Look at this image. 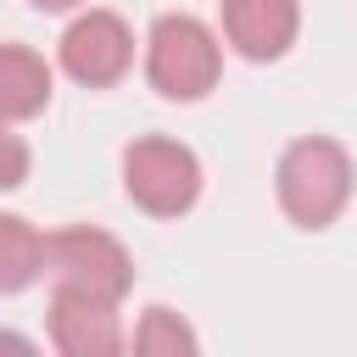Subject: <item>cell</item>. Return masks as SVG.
<instances>
[{"label": "cell", "mask_w": 357, "mask_h": 357, "mask_svg": "<svg viewBox=\"0 0 357 357\" xmlns=\"http://www.w3.org/2000/svg\"><path fill=\"white\" fill-rule=\"evenodd\" d=\"M273 195L296 229H329L351 201V156L329 134H301L279 151Z\"/></svg>", "instance_id": "obj_1"}, {"label": "cell", "mask_w": 357, "mask_h": 357, "mask_svg": "<svg viewBox=\"0 0 357 357\" xmlns=\"http://www.w3.org/2000/svg\"><path fill=\"white\" fill-rule=\"evenodd\" d=\"M223 73V39L190 17V11H162L145 33V78L162 100H201L218 89Z\"/></svg>", "instance_id": "obj_2"}, {"label": "cell", "mask_w": 357, "mask_h": 357, "mask_svg": "<svg viewBox=\"0 0 357 357\" xmlns=\"http://www.w3.org/2000/svg\"><path fill=\"white\" fill-rule=\"evenodd\" d=\"M123 190L151 218H184L201 201V156L184 139L139 134L123 151Z\"/></svg>", "instance_id": "obj_3"}, {"label": "cell", "mask_w": 357, "mask_h": 357, "mask_svg": "<svg viewBox=\"0 0 357 357\" xmlns=\"http://www.w3.org/2000/svg\"><path fill=\"white\" fill-rule=\"evenodd\" d=\"M45 273L56 284H78L89 296L123 301L134 284V257L123 251L117 234H106L95 223H67V229L45 234Z\"/></svg>", "instance_id": "obj_4"}, {"label": "cell", "mask_w": 357, "mask_h": 357, "mask_svg": "<svg viewBox=\"0 0 357 357\" xmlns=\"http://www.w3.org/2000/svg\"><path fill=\"white\" fill-rule=\"evenodd\" d=\"M56 61H61V73H67L73 84L106 89V84H117V78L134 67V28H128L117 11L89 6V11H78V17L61 28Z\"/></svg>", "instance_id": "obj_5"}, {"label": "cell", "mask_w": 357, "mask_h": 357, "mask_svg": "<svg viewBox=\"0 0 357 357\" xmlns=\"http://www.w3.org/2000/svg\"><path fill=\"white\" fill-rule=\"evenodd\" d=\"M50 346L61 357H117L128 346L117 301L89 296L78 284H56L50 290Z\"/></svg>", "instance_id": "obj_6"}, {"label": "cell", "mask_w": 357, "mask_h": 357, "mask_svg": "<svg viewBox=\"0 0 357 357\" xmlns=\"http://www.w3.org/2000/svg\"><path fill=\"white\" fill-rule=\"evenodd\" d=\"M223 39L245 61H279L301 33V0H218Z\"/></svg>", "instance_id": "obj_7"}, {"label": "cell", "mask_w": 357, "mask_h": 357, "mask_svg": "<svg viewBox=\"0 0 357 357\" xmlns=\"http://www.w3.org/2000/svg\"><path fill=\"white\" fill-rule=\"evenodd\" d=\"M56 73L39 50L28 45H0V117L6 123H28L50 106Z\"/></svg>", "instance_id": "obj_8"}, {"label": "cell", "mask_w": 357, "mask_h": 357, "mask_svg": "<svg viewBox=\"0 0 357 357\" xmlns=\"http://www.w3.org/2000/svg\"><path fill=\"white\" fill-rule=\"evenodd\" d=\"M39 273H45V234L28 218L0 212V296L28 290Z\"/></svg>", "instance_id": "obj_9"}, {"label": "cell", "mask_w": 357, "mask_h": 357, "mask_svg": "<svg viewBox=\"0 0 357 357\" xmlns=\"http://www.w3.org/2000/svg\"><path fill=\"white\" fill-rule=\"evenodd\" d=\"M128 346L145 351V357H190L201 340H195V329L173 307H145L139 324H134V335H128Z\"/></svg>", "instance_id": "obj_10"}, {"label": "cell", "mask_w": 357, "mask_h": 357, "mask_svg": "<svg viewBox=\"0 0 357 357\" xmlns=\"http://www.w3.org/2000/svg\"><path fill=\"white\" fill-rule=\"evenodd\" d=\"M28 167H33V151H28V139L0 117V190H17L22 178H28Z\"/></svg>", "instance_id": "obj_11"}, {"label": "cell", "mask_w": 357, "mask_h": 357, "mask_svg": "<svg viewBox=\"0 0 357 357\" xmlns=\"http://www.w3.org/2000/svg\"><path fill=\"white\" fill-rule=\"evenodd\" d=\"M28 6H39V11H78L84 0H28Z\"/></svg>", "instance_id": "obj_12"}, {"label": "cell", "mask_w": 357, "mask_h": 357, "mask_svg": "<svg viewBox=\"0 0 357 357\" xmlns=\"http://www.w3.org/2000/svg\"><path fill=\"white\" fill-rule=\"evenodd\" d=\"M0 346H22V351H28L33 340H28V335H11V329H0Z\"/></svg>", "instance_id": "obj_13"}]
</instances>
